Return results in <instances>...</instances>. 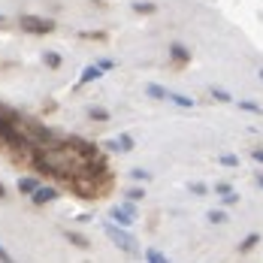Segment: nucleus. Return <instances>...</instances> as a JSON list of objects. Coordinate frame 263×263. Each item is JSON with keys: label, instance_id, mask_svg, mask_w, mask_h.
I'll use <instances>...</instances> for the list:
<instances>
[{"label": "nucleus", "instance_id": "6ab92c4d", "mask_svg": "<svg viewBox=\"0 0 263 263\" xmlns=\"http://www.w3.org/2000/svg\"><path fill=\"white\" fill-rule=\"evenodd\" d=\"M212 94H215V97H218V100H230V94H224V91H221V88H215V91H212Z\"/></svg>", "mask_w": 263, "mask_h": 263}, {"label": "nucleus", "instance_id": "dca6fc26", "mask_svg": "<svg viewBox=\"0 0 263 263\" xmlns=\"http://www.w3.org/2000/svg\"><path fill=\"white\" fill-rule=\"evenodd\" d=\"M91 118H97V121H106V118H109V112H103V109H91Z\"/></svg>", "mask_w": 263, "mask_h": 263}, {"label": "nucleus", "instance_id": "aec40b11", "mask_svg": "<svg viewBox=\"0 0 263 263\" xmlns=\"http://www.w3.org/2000/svg\"><path fill=\"white\" fill-rule=\"evenodd\" d=\"M133 179H142V182H145V179H148V173H145V170H133Z\"/></svg>", "mask_w": 263, "mask_h": 263}, {"label": "nucleus", "instance_id": "0eeeda50", "mask_svg": "<svg viewBox=\"0 0 263 263\" xmlns=\"http://www.w3.org/2000/svg\"><path fill=\"white\" fill-rule=\"evenodd\" d=\"M170 100H173L176 106H184V109H191V106H194L191 97H184V94H173V91H170Z\"/></svg>", "mask_w": 263, "mask_h": 263}, {"label": "nucleus", "instance_id": "b1692460", "mask_svg": "<svg viewBox=\"0 0 263 263\" xmlns=\"http://www.w3.org/2000/svg\"><path fill=\"white\" fill-rule=\"evenodd\" d=\"M257 184H260V187H263V176H257Z\"/></svg>", "mask_w": 263, "mask_h": 263}, {"label": "nucleus", "instance_id": "20e7f679", "mask_svg": "<svg viewBox=\"0 0 263 263\" xmlns=\"http://www.w3.org/2000/svg\"><path fill=\"white\" fill-rule=\"evenodd\" d=\"M30 197H33V203H36V206H46V203L58 200V191H54V187H46V184H40Z\"/></svg>", "mask_w": 263, "mask_h": 263}, {"label": "nucleus", "instance_id": "6e6552de", "mask_svg": "<svg viewBox=\"0 0 263 263\" xmlns=\"http://www.w3.org/2000/svg\"><path fill=\"white\" fill-rule=\"evenodd\" d=\"M145 260H148V263H170V260H166V254H160V251H155V248H152V251H145Z\"/></svg>", "mask_w": 263, "mask_h": 263}, {"label": "nucleus", "instance_id": "393cba45", "mask_svg": "<svg viewBox=\"0 0 263 263\" xmlns=\"http://www.w3.org/2000/svg\"><path fill=\"white\" fill-rule=\"evenodd\" d=\"M260 79H263V70H260Z\"/></svg>", "mask_w": 263, "mask_h": 263}, {"label": "nucleus", "instance_id": "5701e85b", "mask_svg": "<svg viewBox=\"0 0 263 263\" xmlns=\"http://www.w3.org/2000/svg\"><path fill=\"white\" fill-rule=\"evenodd\" d=\"M3 197H6V187H3V184H0V200H3Z\"/></svg>", "mask_w": 263, "mask_h": 263}, {"label": "nucleus", "instance_id": "f03ea898", "mask_svg": "<svg viewBox=\"0 0 263 263\" xmlns=\"http://www.w3.org/2000/svg\"><path fill=\"white\" fill-rule=\"evenodd\" d=\"M18 25L25 27L27 33H52L54 30V22H49V18H36V15H22Z\"/></svg>", "mask_w": 263, "mask_h": 263}, {"label": "nucleus", "instance_id": "f8f14e48", "mask_svg": "<svg viewBox=\"0 0 263 263\" xmlns=\"http://www.w3.org/2000/svg\"><path fill=\"white\" fill-rule=\"evenodd\" d=\"M209 221H212V224H224V221H227V215H224V212H209Z\"/></svg>", "mask_w": 263, "mask_h": 263}, {"label": "nucleus", "instance_id": "ddd939ff", "mask_svg": "<svg viewBox=\"0 0 263 263\" xmlns=\"http://www.w3.org/2000/svg\"><path fill=\"white\" fill-rule=\"evenodd\" d=\"M239 106H242L245 112H257V115H260V106H257V103H251V100H242Z\"/></svg>", "mask_w": 263, "mask_h": 263}, {"label": "nucleus", "instance_id": "4be33fe9", "mask_svg": "<svg viewBox=\"0 0 263 263\" xmlns=\"http://www.w3.org/2000/svg\"><path fill=\"white\" fill-rule=\"evenodd\" d=\"M251 158H254V160H260V163H263V148H254V152H251Z\"/></svg>", "mask_w": 263, "mask_h": 263}, {"label": "nucleus", "instance_id": "9b49d317", "mask_svg": "<svg viewBox=\"0 0 263 263\" xmlns=\"http://www.w3.org/2000/svg\"><path fill=\"white\" fill-rule=\"evenodd\" d=\"M221 163L224 166H239V158L236 155H221Z\"/></svg>", "mask_w": 263, "mask_h": 263}, {"label": "nucleus", "instance_id": "9d476101", "mask_svg": "<svg viewBox=\"0 0 263 263\" xmlns=\"http://www.w3.org/2000/svg\"><path fill=\"white\" fill-rule=\"evenodd\" d=\"M133 9L142 12V15H148V12H155V3H133Z\"/></svg>", "mask_w": 263, "mask_h": 263}, {"label": "nucleus", "instance_id": "423d86ee", "mask_svg": "<svg viewBox=\"0 0 263 263\" xmlns=\"http://www.w3.org/2000/svg\"><path fill=\"white\" fill-rule=\"evenodd\" d=\"M145 94H148V97H155V100H170V91H166V88H160V85H148V88H145Z\"/></svg>", "mask_w": 263, "mask_h": 263}, {"label": "nucleus", "instance_id": "4468645a", "mask_svg": "<svg viewBox=\"0 0 263 263\" xmlns=\"http://www.w3.org/2000/svg\"><path fill=\"white\" fill-rule=\"evenodd\" d=\"M46 64H49V67H61V58L54 52H46Z\"/></svg>", "mask_w": 263, "mask_h": 263}, {"label": "nucleus", "instance_id": "7ed1b4c3", "mask_svg": "<svg viewBox=\"0 0 263 263\" xmlns=\"http://www.w3.org/2000/svg\"><path fill=\"white\" fill-rule=\"evenodd\" d=\"M109 215H112V221H118L121 227H130L133 221H136V209H133V206H115Z\"/></svg>", "mask_w": 263, "mask_h": 263}, {"label": "nucleus", "instance_id": "412c9836", "mask_svg": "<svg viewBox=\"0 0 263 263\" xmlns=\"http://www.w3.org/2000/svg\"><path fill=\"white\" fill-rule=\"evenodd\" d=\"M0 263H12V257H9V251H3V248H0Z\"/></svg>", "mask_w": 263, "mask_h": 263}, {"label": "nucleus", "instance_id": "39448f33", "mask_svg": "<svg viewBox=\"0 0 263 263\" xmlns=\"http://www.w3.org/2000/svg\"><path fill=\"white\" fill-rule=\"evenodd\" d=\"M100 73H103V67H100V64H94V67H85V70H82V85H85V82H94Z\"/></svg>", "mask_w": 263, "mask_h": 263}, {"label": "nucleus", "instance_id": "a211bd4d", "mask_svg": "<svg viewBox=\"0 0 263 263\" xmlns=\"http://www.w3.org/2000/svg\"><path fill=\"white\" fill-rule=\"evenodd\" d=\"M236 200H239L236 194H224V197H221V203H224V206H233Z\"/></svg>", "mask_w": 263, "mask_h": 263}, {"label": "nucleus", "instance_id": "f257e3e1", "mask_svg": "<svg viewBox=\"0 0 263 263\" xmlns=\"http://www.w3.org/2000/svg\"><path fill=\"white\" fill-rule=\"evenodd\" d=\"M106 236L112 239L124 254H130V257H139V254H142V251H139V242H136V239L121 227V224H106Z\"/></svg>", "mask_w": 263, "mask_h": 263}, {"label": "nucleus", "instance_id": "1a4fd4ad", "mask_svg": "<svg viewBox=\"0 0 263 263\" xmlns=\"http://www.w3.org/2000/svg\"><path fill=\"white\" fill-rule=\"evenodd\" d=\"M18 187H22L25 194H33V191L40 187V182H36V179H22V182H18Z\"/></svg>", "mask_w": 263, "mask_h": 263}, {"label": "nucleus", "instance_id": "2eb2a0df", "mask_svg": "<svg viewBox=\"0 0 263 263\" xmlns=\"http://www.w3.org/2000/svg\"><path fill=\"white\" fill-rule=\"evenodd\" d=\"M173 58L176 61H187V52H184L182 46H173Z\"/></svg>", "mask_w": 263, "mask_h": 263}, {"label": "nucleus", "instance_id": "f3484780", "mask_svg": "<svg viewBox=\"0 0 263 263\" xmlns=\"http://www.w3.org/2000/svg\"><path fill=\"white\" fill-rule=\"evenodd\" d=\"M257 239H260V236H257V233H251V236H248V239H245V242H242V251H248V248H251V245H254Z\"/></svg>", "mask_w": 263, "mask_h": 263}]
</instances>
